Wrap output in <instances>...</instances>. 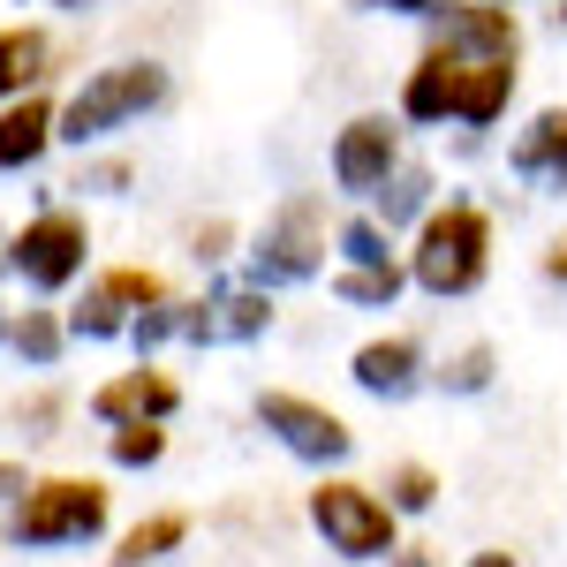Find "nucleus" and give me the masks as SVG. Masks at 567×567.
Here are the masks:
<instances>
[{"label":"nucleus","instance_id":"c9c22d12","mask_svg":"<svg viewBox=\"0 0 567 567\" xmlns=\"http://www.w3.org/2000/svg\"><path fill=\"white\" fill-rule=\"evenodd\" d=\"M8 326H16V318H8V310H0V341H8Z\"/></svg>","mask_w":567,"mask_h":567},{"label":"nucleus","instance_id":"ddd939ff","mask_svg":"<svg viewBox=\"0 0 567 567\" xmlns=\"http://www.w3.org/2000/svg\"><path fill=\"white\" fill-rule=\"evenodd\" d=\"M53 136H61V106H53L45 91L16 99V106H0V175H16V167H39Z\"/></svg>","mask_w":567,"mask_h":567},{"label":"nucleus","instance_id":"4468645a","mask_svg":"<svg viewBox=\"0 0 567 567\" xmlns=\"http://www.w3.org/2000/svg\"><path fill=\"white\" fill-rule=\"evenodd\" d=\"M349 379L363 393H379V401H409V393L424 386V355H416V341L386 333V341H363V349H355Z\"/></svg>","mask_w":567,"mask_h":567},{"label":"nucleus","instance_id":"5701e85b","mask_svg":"<svg viewBox=\"0 0 567 567\" xmlns=\"http://www.w3.org/2000/svg\"><path fill=\"white\" fill-rule=\"evenodd\" d=\"M341 258H349V272H379V265H393V235L379 219H349L341 227Z\"/></svg>","mask_w":567,"mask_h":567},{"label":"nucleus","instance_id":"2eb2a0df","mask_svg":"<svg viewBox=\"0 0 567 567\" xmlns=\"http://www.w3.org/2000/svg\"><path fill=\"white\" fill-rule=\"evenodd\" d=\"M454 91H462V53L432 45L401 84V122H454Z\"/></svg>","mask_w":567,"mask_h":567},{"label":"nucleus","instance_id":"4c0bfd02","mask_svg":"<svg viewBox=\"0 0 567 567\" xmlns=\"http://www.w3.org/2000/svg\"><path fill=\"white\" fill-rule=\"evenodd\" d=\"M61 8H91V0H61Z\"/></svg>","mask_w":567,"mask_h":567},{"label":"nucleus","instance_id":"58836bf2","mask_svg":"<svg viewBox=\"0 0 567 567\" xmlns=\"http://www.w3.org/2000/svg\"><path fill=\"white\" fill-rule=\"evenodd\" d=\"M0 265H8V250H0Z\"/></svg>","mask_w":567,"mask_h":567},{"label":"nucleus","instance_id":"cd10ccee","mask_svg":"<svg viewBox=\"0 0 567 567\" xmlns=\"http://www.w3.org/2000/svg\"><path fill=\"white\" fill-rule=\"evenodd\" d=\"M76 189H91V197H114V189H130V167H122V159H99V167H84V175H76Z\"/></svg>","mask_w":567,"mask_h":567},{"label":"nucleus","instance_id":"39448f33","mask_svg":"<svg viewBox=\"0 0 567 567\" xmlns=\"http://www.w3.org/2000/svg\"><path fill=\"white\" fill-rule=\"evenodd\" d=\"M84 258H91V227H84V213H39V219H23V235L8 243V265L31 280V288H69L76 272H84Z\"/></svg>","mask_w":567,"mask_h":567},{"label":"nucleus","instance_id":"473e14b6","mask_svg":"<svg viewBox=\"0 0 567 567\" xmlns=\"http://www.w3.org/2000/svg\"><path fill=\"white\" fill-rule=\"evenodd\" d=\"M545 272H553V280H567V235L553 243V250H545Z\"/></svg>","mask_w":567,"mask_h":567},{"label":"nucleus","instance_id":"412c9836","mask_svg":"<svg viewBox=\"0 0 567 567\" xmlns=\"http://www.w3.org/2000/svg\"><path fill=\"white\" fill-rule=\"evenodd\" d=\"M61 341H69V326H61L53 310H23V318L8 326V349L23 355L31 371H53V363H61Z\"/></svg>","mask_w":567,"mask_h":567},{"label":"nucleus","instance_id":"4be33fe9","mask_svg":"<svg viewBox=\"0 0 567 567\" xmlns=\"http://www.w3.org/2000/svg\"><path fill=\"white\" fill-rule=\"evenodd\" d=\"M439 499V470H424V462H393L386 470V507L393 515H424Z\"/></svg>","mask_w":567,"mask_h":567},{"label":"nucleus","instance_id":"393cba45","mask_svg":"<svg viewBox=\"0 0 567 567\" xmlns=\"http://www.w3.org/2000/svg\"><path fill=\"white\" fill-rule=\"evenodd\" d=\"M159 454H167V432H159V424H122V432H114V462H122V470H152Z\"/></svg>","mask_w":567,"mask_h":567},{"label":"nucleus","instance_id":"b1692460","mask_svg":"<svg viewBox=\"0 0 567 567\" xmlns=\"http://www.w3.org/2000/svg\"><path fill=\"white\" fill-rule=\"evenodd\" d=\"M401 280H409L401 265H379V272H341V280H333V296H341V303H363V310H386L393 296H401Z\"/></svg>","mask_w":567,"mask_h":567},{"label":"nucleus","instance_id":"6e6552de","mask_svg":"<svg viewBox=\"0 0 567 567\" xmlns=\"http://www.w3.org/2000/svg\"><path fill=\"white\" fill-rule=\"evenodd\" d=\"M258 424L288 454H303V462H349V446H355V432L326 409V401H303V393H258Z\"/></svg>","mask_w":567,"mask_h":567},{"label":"nucleus","instance_id":"a211bd4d","mask_svg":"<svg viewBox=\"0 0 567 567\" xmlns=\"http://www.w3.org/2000/svg\"><path fill=\"white\" fill-rule=\"evenodd\" d=\"M45 76V31L31 23H16V31H0V106H16V99H31Z\"/></svg>","mask_w":567,"mask_h":567},{"label":"nucleus","instance_id":"f03ea898","mask_svg":"<svg viewBox=\"0 0 567 567\" xmlns=\"http://www.w3.org/2000/svg\"><path fill=\"white\" fill-rule=\"evenodd\" d=\"M492 265V219L477 205H446L416 227V250H409V280L432 288V296H470Z\"/></svg>","mask_w":567,"mask_h":567},{"label":"nucleus","instance_id":"6ab92c4d","mask_svg":"<svg viewBox=\"0 0 567 567\" xmlns=\"http://www.w3.org/2000/svg\"><path fill=\"white\" fill-rule=\"evenodd\" d=\"M409 219H432V167H393L379 189V227H409Z\"/></svg>","mask_w":567,"mask_h":567},{"label":"nucleus","instance_id":"f704fd0d","mask_svg":"<svg viewBox=\"0 0 567 567\" xmlns=\"http://www.w3.org/2000/svg\"><path fill=\"white\" fill-rule=\"evenodd\" d=\"M470 567H523V560H515V553H477Z\"/></svg>","mask_w":567,"mask_h":567},{"label":"nucleus","instance_id":"423d86ee","mask_svg":"<svg viewBox=\"0 0 567 567\" xmlns=\"http://www.w3.org/2000/svg\"><path fill=\"white\" fill-rule=\"evenodd\" d=\"M250 265H258V280H310V272L326 265V205H318V197H288V205L258 227Z\"/></svg>","mask_w":567,"mask_h":567},{"label":"nucleus","instance_id":"72a5a7b5","mask_svg":"<svg viewBox=\"0 0 567 567\" xmlns=\"http://www.w3.org/2000/svg\"><path fill=\"white\" fill-rule=\"evenodd\" d=\"M386 567H439V560H432V553H393Z\"/></svg>","mask_w":567,"mask_h":567},{"label":"nucleus","instance_id":"9d476101","mask_svg":"<svg viewBox=\"0 0 567 567\" xmlns=\"http://www.w3.org/2000/svg\"><path fill=\"white\" fill-rule=\"evenodd\" d=\"M182 409V386L167 379V371H152V363H136V371H122V379H106V386L91 393V416L99 424H167Z\"/></svg>","mask_w":567,"mask_h":567},{"label":"nucleus","instance_id":"2f4dec72","mask_svg":"<svg viewBox=\"0 0 567 567\" xmlns=\"http://www.w3.org/2000/svg\"><path fill=\"white\" fill-rule=\"evenodd\" d=\"M8 492H31V477H23V462H0V499Z\"/></svg>","mask_w":567,"mask_h":567},{"label":"nucleus","instance_id":"bb28decb","mask_svg":"<svg viewBox=\"0 0 567 567\" xmlns=\"http://www.w3.org/2000/svg\"><path fill=\"white\" fill-rule=\"evenodd\" d=\"M182 310H189V303H159V310H144V318H130V341H136V349L175 341V333H182Z\"/></svg>","mask_w":567,"mask_h":567},{"label":"nucleus","instance_id":"f3484780","mask_svg":"<svg viewBox=\"0 0 567 567\" xmlns=\"http://www.w3.org/2000/svg\"><path fill=\"white\" fill-rule=\"evenodd\" d=\"M515 99V69L507 61H462V91H454V122L470 130H492Z\"/></svg>","mask_w":567,"mask_h":567},{"label":"nucleus","instance_id":"7c9ffc66","mask_svg":"<svg viewBox=\"0 0 567 567\" xmlns=\"http://www.w3.org/2000/svg\"><path fill=\"white\" fill-rule=\"evenodd\" d=\"M23 416H31V424H39V439H45V432H53V424H61V401H31Z\"/></svg>","mask_w":567,"mask_h":567},{"label":"nucleus","instance_id":"f8f14e48","mask_svg":"<svg viewBox=\"0 0 567 567\" xmlns=\"http://www.w3.org/2000/svg\"><path fill=\"white\" fill-rule=\"evenodd\" d=\"M439 45L446 53H462V61H507L515 69V53H523V31H515V16L507 8H439Z\"/></svg>","mask_w":567,"mask_h":567},{"label":"nucleus","instance_id":"ea45409f","mask_svg":"<svg viewBox=\"0 0 567 567\" xmlns=\"http://www.w3.org/2000/svg\"><path fill=\"white\" fill-rule=\"evenodd\" d=\"M560 16H567V8H560Z\"/></svg>","mask_w":567,"mask_h":567},{"label":"nucleus","instance_id":"1a4fd4ad","mask_svg":"<svg viewBox=\"0 0 567 567\" xmlns=\"http://www.w3.org/2000/svg\"><path fill=\"white\" fill-rule=\"evenodd\" d=\"M393 167H401V130L386 114H355L349 130L333 136V182L355 189V197H379Z\"/></svg>","mask_w":567,"mask_h":567},{"label":"nucleus","instance_id":"e433bc0d","mask_svg":"<svg viewBox=\"0 0 567 567\" xmlns=\"http://www.w3.org/2000/svg\"><path fill=\"white\" fill-rule=\"evenodd\" d=\"M484 8H515V0H484Z\"/></svg>","mask_w":567,"mask_h":567},{"label":"nucleus","instance_id":"f257e3e1","mask_svg":"<svg viewBox=\"0 0 567 567\" xmlns=\"http://www.w3.org/2000/svg\"><path fill=\"white\" fill-rule=\"evenodd\" d=\"M159 99H167V69H159V61H114V69H91L84 84L69 91V106H61V136H69V144H99V136L144 122Z\"/></svg>","mask_w":567,"mask_h":567},{"label":"nucleus","instance_id":"aec40b11","mask_svg":"<svg viewBox=\"0 0 567 567\" xmlns=\"http://www.w3.org/2000/svg\"><path fill=\"white\" fill-rule=\"evenodd\" d=\"M182 537H189V523H182V515H144L136 529H122V545H114V567H152V560H167Z\"/></svg>","mask_w":567,"mask_h":567},{"label":"nucleus","instance_id":"20e7f679","mask_svg":"<svg viewBox=\"0 0 567 567\" xmlns=\"http://www.w3.org/2000/svg\"><path fill=\"white\" fill-rule=\"evenodd\" d=\"M310 523H318V537H326L341 560H393V553H401V545H393V507L379 492L349 484V477L310 492Z\"/></svg>","mask_w":567,"mask_h":567},{"label":"nucleus","instance_id":"0eeeda50","mask_svg":"<svg viewBox=\"0 0 567 567\" xmlns=\"http://www.w3.org/2000/svg\"><path fill=\"white\" fill-rule=\"evenodd\" d=\"M167 303V280L159 272H144V265H122V272H99L84 288V303L69 310V333H84V341H114V333H130V310L144 318V310Z\"/></svg>","mask_w":567,"mask_h":567},{"label":"nucleus","instance_id":"9b49d317","mask_svg":"<svg viewBox=\"0 0 567 567\" xmlns=\"http://www.w3.org/2000/svg\"><path fill=\"white\" fill-rule=\"evenodd\" d=\"M265 326H272V296L265 288H213L205 303L182 310V333L197 349H213V341H258Z\"/></svg>","mask_w":567,"mask_h":567},{"label":"nucleus","instance_id":"c756f323","mask_svg":"<svg viewBox=\"0 0 567 567\" xmlns=\"http://www.w3.org/2000/svg\"><path fill=\"white\" fill-rule=\"evenodd\" d=\"M355 8H393V16H439L446 0H355Z\"/></svg>","mask_w":567,"mask_h":567},{"label":"nucleus","instance_id":"dca6fc26","mask_svg":"<svg viewBox=\"0 0 567 567\" xmlns=\"http://www.w3.org/2000/svg\"><path fill=\"white\" fill-rule=\"evenodd\" d=\"M507 159H515V175L567 189V106H545V114L515 136V152H507Z\"/></svg>","mask_w":567,"mask_h":567},{"label":"nucleus","instance_id":"c85d7f7f","mask_svg":"<svg viewBox=\"0 0 567 567\" xmlns=\"http://www.w3.org/2000/svg\"><path fill=\"white\" fill-rule=\"evenodd\" d=\"M227 243H235V227H227V219H213V227H197V235H189V258L213 265V258H227Z\"/></svg>","mask_w":567,"mask_h":567},{"label":"nucleus","instance_id":"a878e982","mask_svg":"<svg viewBox=\"0 0 567 567\" xmlns=\"http://www.w3.org/2000/svg\"><path fill=\"white\" fill-rule=\"evenodd\" d=\"M439 386H446V393H484V386H492V349H484V341H470V349L439 371Z\"/></svg>","mask_w":567,"mask_h":567},{"label":"nucleus","instance_id":"7ed1b4c3","mask_svg":"<svg viewBox=\"0 0 567 567\" xmlns=\"http://www.w3.org/2000/svg\"><path fill=\"white\" fill-rule=\"evenodd\" d=\"M99 529H106V484L99 477H45L16 499L8 537L45 553V545H91Z\"/></svg>","mask_w":567,"mask_h":567}]
</instances>
